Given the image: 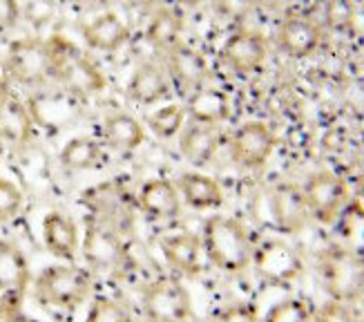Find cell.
Returning <instances> with one entry per match:
<instances>
[{
    "label": "cell",
    "instance_id": "cell-1",
    "mask_svg": "<svg viewBox=\"0 0 364 322\" xmlns=\"http://www.w3.org/2000/svg\"><path fill=\"white\" fill-rule=\"evenodd\" d=\"M201 244H203V255L221 273L237 276V273L246 271L252 264L255 249H252L248 229L235 217H226V215L210 217L203 224Z\"/></svg>",
    "mask_w": 364,
    "mask_h": 322
},
{
    "label": "cell",
    "instance_id": "cell-2",
    "mask_svg": "<svg viewBox=\"0 0 364 322\" xmlns=\"http://www.w3.org/2000/svg\"><path fill=\"white\" fill-rule=\"evenodd\" d=\"M47 47H50L52 56V76L68 92L76 96H94L105 90V76L101 68L70 41L56 36L47 41Z\"/></svg>",
    "mask_w": 364,
    "mask_h": 322
},
{
    "label": "cell",
    "instance_id": "cell-3",
    "mask_svg": "<svg viewBox=\"0 0 364 322\" xmlns=\"http://www.w3.org/2000/svg\"><path fill=\"white\" fill-rule=\"evenodd\" d=\"M92 276L87 269L76 264H52L34 282V296L43 307L72 311L90 298Z\"/></svg>",
    "mask_w": 364,
    "mask_h": 322
},
{
    "label": "cell",
    "instance_id": "cell-4",
    "mask_svg": "<svg viewBox=\"0 0 364 322\" xmlns=\"http://www.w3.org/2000/svg\"><path fill=\"white\" fill-rule=\"evenodd\" d=\"M324 291L336 302H353L364 294V260L353 249L331 246L320 257Z\"/></svg>",
    "mask_w": 364,
    "mask_h": 322
},
{
    "label": "cell",
    "instance_id": "cell-5",
    "mask_svg": "<svg viewBox=\"0 0 364 322\" xmlns=\"http://www.w3.org/2000/svg\"><path fill=\"white\" fill-rule=\"evenodd\" d=\"M144 311L150 322H186L193 313V300L177 278H159L146 286Z\"/></svg>",
    "mask_w": 364,
    "mask_h": 322
},
{
    "label": "cell",
    "instance_id": "cell-6",
    "mask_svg": "<svg viewBox=\"0 0 364 322\" xmlns=\"http://www.w3.org/2000/svg\"><path fill=\"white\" fill-rule=\"evenodd\" d=\"M7 70L9 74L23 85H43L52 76V56L47 43L38 38H23L9 47L7 54Z\"/></svg>",
    "mask_w": 364,
    "mask_h": 322
},
{
    "label": "cell",
    "instance_id": "cell-7",
    "mask_svg": "<svg viewBox=\"0 0 364 322\" xmlns=\"http://www.w3.org/2000/svg\"><path fill=\"white\" fill-rule=\"evenodd\" d=\"M302 195L309 215L322 224H328L342 213L346 199H349V190L336 172L322 170L309 177V182L302 188Z\"/></svg>",
    "mask_w": 364,
    "mask_h": 322
},
{
    "label": "cell",
    "instance_id": "cell-8",
    "mask_svg": "<svg viewBox=\"0 0 364 322\" xmlns=\"http://www.w3.org/2000/svg\"><path fill=\"white\" fill-rule=\"evenodd\" d=\"M83 255L92 269L97 271H119L128 262V249H125L121 233L105 222H87L83 237Z\"/></svg>",
    "mask_w": 364,
    "mask_h": 322
},
{
    "label": "cell",
    "instance_id": "cell-9",
    "mask_svg": "<svg viewBox=\"0 0 364 322\" xmlns=\"http://www.w3.org/2000/svg\"><path fill=\"white\" fill-rule=\"evenodd\" d=\"M275 150V135L264 121H248L235 130L230 139V157L237 166L262 168Z\"/></svg>",
    "mask_w": 364,
    "mask_h": 322
},
{
    "label": "cell",
    "instance_id": "cell-10",
    "mask_svg": "<svg viewBox=\"0 0 364 322\" xmlns=\"http://www.w3.org/2000/svg\"><path fill=\"white\" fill-rule=\"evenodd\" d=\"M252 264L266 282L273 284L293 282L302 273V260L297 251L282 239H266L257 246L252 253Z\"/></svg>",
    "mask_w": 364,
    "mask_h": 322
},
{
    "label": "cell",
    "instance_id": "cell-11",
    "mask_svg": "<svg viewBox=\"0 0 364 322\" xmlns=\"http://www.w3.org/2000/svg\"><path fill=\"white\" fill-rule=\"evenodd\" d=\"M268 43L259 31L240 29L221 47V61L235 74H250L264 66Z\"/></svg>",
    "mask_w": 364,
    "mask_h": 322
},
{
    "label": "cell",
    "instance_id": "cell-12",
    "mask_svg": "<svg viewBox=\"0 0 364 322\" xmlns=\"http://www.w3.org/2000/svg\"><path fill=\"white\" fill-rule=\"evenodd\" d=\"M268 217L273 227L284 233H295L306 224L309 208L302 190L295 186H279L268 195Z\"/></svg>",
    "mask_w": 364,
    "mask_h": 322
},
{
    "label": "cell",
    "instance_id": "cell-13",
    "mask_svg": "<svg viewBox=\"0 0 364 322\" xmlns=\"http://www.w3.org/2000/svg\"><path fill=\"white\" fill-rule=\"evenodd\" d=\"M322 43L320 25L306 19V16H291L284 19L277 27V45L282 52H287L293 58L311 56Z\"/></svg>",
    "mask_w": 364,
    "mask_h": 322
},
{
    "label": "cell",
    "instance_id": "cell-14",
    "mask_svg": "<svg viewBox=\"0 0 364 322\" xmlns=\"http://www.w3.org/2000/svg\"><path fill=\"white\" fill-rule=\"evenodd\" d=\"M87 204L92 213L97 215L107 227L117 229L119 233L123 227L130 224V195L119 182H109L87 192Z\"/></svg>",
    "mask_w": 364,
    "mask_h": 322
},
{
    "label": "cell",
    "instance_id": "cell-15",
    "mask_svg": "<svg viewBox=\"0 0 364 322\" xmlns=\"http://www.w3.org/2000/svg\"><path fill=\"white\" fill-rule=\"evenodd\" d=\"M136 206L148 219L154 222L175 219L181 213V195L175 184L159 177V180H150L141 186Z\"/></svg>",
    "mask_w": 364,
    "mask_h": 322
},
{
    "label": "cell",
    "instance_id": "cell-16",
    "mask_svg": "<svg viewBox=\"0 0 364 322\" xmlns=\"http://www.w3.org/2000/svg\"><path fill=\"white\" fill-rule=\"evenodd\" d=\"M43 244L58 260L72 262L81 251V233L76 222L60 211L47 213L43 219Z\"/></svg>",
    "mask_w": 364,
    "mask_h": 322
},
{
    "label": "cell",
    "instance_id": "cell-17",
    "mask_svg": "<svg viewBox=\"0 0 364 322\" xmlns=\"http://www.w3.org/2000/svg\"><path fill=\"white\" fill-rule=\"evenodd\" d=\"M29 264L23 251L11 242L0 239V294L11 304L25 298L29 286Z\"/></svg>",
    "mask_w": 364,
    "mask_h": 322
},
{
    "label": "cell",
    "instance_id": "cell-18",
    "mask_svg": "<svg viewBox=\"0 0 364 322\" xmlns=\"http://www.w3.org/2000/svg\"><path fill=\"white\" fill-rule=\"evenodd\" d=\"M83 41L97 52H117L128 43L130 29L114 11H103L94 16L81 27Z\"/></svg>",
    "mask_w": 364,
    "mask_h": 322
},
{
    "label": "cell",
    "instance_id": "cell-19",
    "mask_svg": "<svg viewBox=\"0 0 364 322\" xmlns=\"http://www.w3.org/2000/svg\"><path fill=\"white\" fill-rule=\"evenodd\" d=\"M128 94L139 105H154L170 94V76L156 63L144 61L139 63L130 76Z\"/></svg>",
    "mask_w": 364,
    "mask_h": 322
},
{
    "label": "cell",
    "instance_id": "cell-20",
    "mask_svg": "<svg viewBox=\"0 0 364 322\" xmlns=\"http://www.w3.org/2000/svg\"><path fill=\"white\" fill-rule=\"evenodd\" d=\"M161 253L166 262L181 276H197L203 266V244L201 237L193 233L168 235L161 242Z\"/></svg>",
    "mask_w": 364,
    "mask_h": 322
},
{
    "label": "cell",
    "instance_id": "cell-21",
    "mask_svg": "<svg viewBox=\"0 0 364 322\" xmlns=\"http://www.w3.org/2000/svg\"><path fill=\"white\" fill-rule=\"evenodd\" d=\"M103 139L109 148H114L119 152H132L144 146L146 130L134 115L117 110L109 112L103 119Z\"/></svg>",
    "mask_w": 364,
    "mask_h": 322
},
{
    "label": "cell",
    "instance_id": "cell-22",
    "mask_svg": "<svg viewBox=\"0 0 364 322\" xmlns=\"http://www.w3.org/2000/svg\"><path fill=\"white\" fill-rule=\"evenodd\" d=\"M181 199L195 211H210L224 204V190L219 182L203 172H183L177 182Z\"/></svg>",
    "mask_w": 364,
    "mask_h": 322
},
{
    "label": "cell",
    "instance_id": "cell-23",
    "mask_svg": "<svg viewBox=\"0 0 364 322\" xmlns=\"http://www.w3.org/2000/svg\"><path fill=\"white\" fill-rule=\"evenodd\" d=\"M179 135V150L186 157V161H190L193 166H205L208 161H213L219 148L217 125L193 121V125H186Z\"/></svg>",
    "mask_w": 364,
    "mask_h": 322
},
{
    "label": "cell",
    "instance_id": "cell-24",
    "mask_svg": "<svg viewBox=\"0 0 364 322\" xmlns=\"http://www.w3.org/2000/svg\"><path fill=\"white\" fill-rule=\"evenodd\" d=\"M168 76H172L177 83L190 92L203 85L205 76H208V68L199 52L190 50L186 45H175L168 50Z\"/></svg>",
    "mask_w": 364,
    "mask_h": 322
},
{
    "label": "cell",
    "instance_id": "cell-25",
    "mask_svg": "<svg viewBox=\"0 0 364 322\" xmlns=\"http://www.w3.org/2000/svg\"><path fill=\"white\" fill-rule=\"evenodd\" d=\"M188 117L195 123H205V125H219L221 121L228 119L230 103L228 96L224 92H219L215 88H197L195 92H190L188 99Z\"/></svg>",
    "mask_w": 364,
    "mask_h": 322
},
{
    "label": "cell",
    "instance_id": "cell-26",
    "mask_svg": "<svg viewBox=\"0 0 364 322\" xmlns=\"http://www.w3.org/2000/svg\"><path fill=\"white\" fill-rule=\"evenodd\" d=\"M181 31H183L181 14L172 7H161L152 14V19L146 27V41L152 47H159V50L168 52L175 45H179Z\"/></svg>",
    "mask_w": 364,
    "mask_h": 322
},
{
    "label": "cell",
    "instance_id": "cell-27",
    "mask_svg": "<svg viewBox=\"0 0 364 322\" xmlns=\"http://www.w3.org/2000/svg\"><path fill=\"white\" fill-rule=\"evenodd\" d=\"M31 135V115L29 110L11 99V96H3L0 99V137L9 139L14 143H25Z\"/></svg>",
    "mask_w": 364,
    "mask_h": 322
},
{
    "label": "cell",
    "instance_id": "cell-28",
    "mask_svg": "<svg viewBox=\"0 0 364 322\" xmlns=\"http://www.w3.org/2000/svg\"><path fill=\"white\" fill-rule=\"evenodd\" d=\"M60 164L70 170H92L103 164V148L92 137H74L60 150Z\"/></svg>",
    "mask_w": 364,
    "mask_h": 322
},
{
    "label": "cell",
    "instance_id": "cell-29",
    "mask_svg": "<svg viewBox=\"0 0 364 322\" xmlns=\"http://www.w3.org/2000/svg\"><path fill=\"white\" fill-rule=\"evenodd\" d=\"M186 119H188V112H186L183 105L168 103V105H161V108H156L154 112H150L148 125H150V130L156 137L172 139L186 128Z\"/></svg>",
    "mask_w": 364,
    "mask_h": 322
},
{
    "label": "cell",
    "instance_id": "cell-30",
    "mask_svg": "<svg viewBox=\"0 0 364 322\" xmlns=\"http://www.w3.org/2000/svg\"><path fill=\"white\" fill-rule=\"evenodd\" d=\"M262 322H313V311L309 307V302L289 298L273 304Z\"/></svg>",
    "mask_w": 364,
    "mask_h": 322
},
{
    "label": "cell",
    "instance_id": "cell-31",
    "mask_svg": "<svg viewBox=\"0 0 364 322\" xmlns=\"http://www.w3.org/2000/svg\"><path fill=\"white\" fill-rule=\"evenodd\" d=\"M85 322H132V316L119 300L97 298L85 316Z\"/></svg>",
    "mask_w": 364,
    "mask_h": 322
},
{
    "label": "cell",
    "instance_id": "cell-32",
    "mask_svg": "<svg viewBox=\"0 0 364 322\" xmlns=\"http://www.w3.org/2000/svg\"><path fill=\"white\" fill-rule=\"evenodd\" d=\"M23 208V192L14 182L0 177V224L11 222Z\"/></svg>",
    "mask_w": 364,
    "mask_h": 322
},
{
    "label": "cell",
    "instance_id": "cell-33",
    "mask_svg": "<svg viewBox=\"0 0 364 322\" xmlns=\"http://www.w3.org/2000/svg\"><path fill=\"white\" fill-rule=\"evenodd\" d=\"M210 322H259V313L257 307H252L248 302H237L230 304V307L219 309Z\"/></svg>",
    "mask_w": 364,
    "mask_h": 322
},
{
    "label": "cell",
    "instance_id": "cell-34",
    "mask_svg": "<svg viewBox=\"0 0 364 322\" xmlns=\"http://www.w3.org/2000/svg\"><path fill=\"white\" fill-rule=\"evenodd\" d=\"M255 5L257 0H213L215 11L228 21H244Z\"/></svg>",
    "mask_w": 364,
    "mask_h": 322
},
{
    "label": "cell",
    "instance_id": "cell-35",
    "mask_svg": "<svg viewBox=\"0 0 364 322\" xmlns=\"http://www.w3.org/2000/svg\"><path fill=\"white\" fill-rule=\"evenodd\" d=\"M313 322H358V320L344 302L333 300L324 304L318 313H313Z\"/></svg>",
    "mask_w": 364,
    "mask_h": 322
},
{
    "label": "cell",
    "instance_id": "cell-36",
    "mask_svg": "<svg viewBox=\"0 0 364 322\" xmlns=\"http://www.w3.org/2000/svg\"><path fill=\"white\" fill-rule=\"evenodd\" d=\"M21 19L18 0H0V29H11Z\"/></svg>",
    "mask_w": 364,
    "mask_h": 322
},
{
    "label": "cell",
    "instance_id": "cell-37",
    "mask_svg": "<svg viewBox=\"0 0 364 322\" xmlns=\"http://www.w3.org/2000/svg\"><path fill=\"white\" fill-rule=\"evenodd\" d=\"M5 322H41V320L31 318V316H25V313H21V311H11V313L7 316Z\"/></svg>",
    "mask_w": 364,
    "mask_h": 322
},
{
    "label": "cell",
    "instance_id": "cell-38",
    "mask_svg": "<svg viewBox=\"0 0 364 322\" xmlns=\"http://www.w3.org/2000/svg\"><path fill=\"white\" fill-rule=\"evenodd\" d=\"M136 3H141L144 7H159L161 3H166V0H136Z\"/></svg>",
    "mask_w": 364,
    "mask_h": 322
},
{
    "label": "cell",
    "instance_id": "cell-39",
    "mask_svg": "<svg viewBox=\"0 0 364 322\" xmlns=\"http://www.w3.org/2000/svg\"><path fill=\"white\" fill-rule=\"evenodd\" d=\"M257 3H262V5H268V7H279V5L287 3V0H257Z\"/></svg>",
    "mask_w": 364,
    "mask_h": 322
},
{
    "label": "cell",
    "instance_id": "cell-40",
    "mask_svg": "<svg viewBox=\"0 0 364 322\" xmlns=\"http://www.w3.org/2000/svg\"><path fill=\"white\" fill-rule=\"evenodd\" d=\"M181 5H186V7H197V5H201L203 0H179Z\"/></svg>",
    "mask_w": 364,
    "mask_h": 322
},
{
    "label": "cell",
    "instance_id": "cell-41",
    "mask_svg": "<svg viewBox=\"0 0 364 322\" xmlns=\"http://www.w3.org/2000/svg\"><path fill=\"white\" fill-rule=\"evenodd\" d=\"M3 96H7V85H5V78L0 76V99H3Z\"/></svg>",
    "mask_w": 364,
    "mask_h": 322
},
{
    "label": "cell",
    "instance_id": "cell-42",
    "mask_svg": "<svg viewBox=\"0 0 364 322\" xmlns=\"http://www.w3.org/2000/svg\"><path fill=\"white\" fill-rule=\"evenodd\" d=\"M358 195H360V199H362V204H364V177L360 180V186H358Z\"/></svg>",
    "mask_w": 364,
    "mask_h": 322
},
{
    "label": "cell",
    "instance_id": "cell-43",
    "mask_svg": "<svg viewBox=\"0 0 364 322\" xmlns=\"http://www.w3.org/2000/svg\"><path fill=\"white\" fill-rule=\"evenodd\" d=\"M74 3H85V0H74Z\"/></svg>",
    "mask_w": 364,
    "mask_h": 322
},
{
    "label": "cell",
    "instance_id": "cell-44",
    "mask_svg": "<svg viewBox=\"0 0 364 322\" xmlns=\"http://www.w3.org/2000/svg\"><path fill=\"white\" fill-rule=\"evenodd\" d=\"M0 152H3V143H0Z\"/></svg>",
    "mask_w": 364,
    "mask_h": 322
}]
</instances>
